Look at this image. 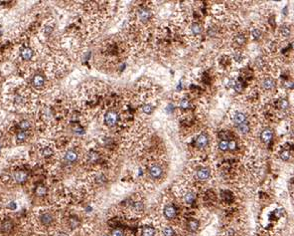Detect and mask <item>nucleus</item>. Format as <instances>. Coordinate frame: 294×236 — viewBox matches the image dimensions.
<instances>
[{"label": "nucleus", "mask_w": 294, "mask_h": 236, "mask_svg": "<svg viewBox=\"0 0 294 236\" xmlns=\"http://www.w3.org/2000/svg\"><path fill=\"white\" fill-rule=\"evenodd\" d=\"M191 30H192L193 34H195V35H199V34L202 32V27L198 24V23H194V24L192 25V27H191Z\"/></svg>", "instance_id": "b1692460"}, {"label": "nucleus", "mask_w": 294, "mask_h": 236, "mask_svg": "<svg viewBox=\"0 0 294 236\" xmlns=\"http://www.w3.org/2000/svg\"><path fill=\"white\" fill-rule=\"evenodd\" d=\"M280 157L282 159V161H288L289 159V157H290V154H289V151H283L281 154H280Z\"/></svg>", "instance_id": "c756f323"}, {"label": "nucleus", "mask_w": 294, "mask_h": 236, "mask_svg": "<svg viewBox=\"0 0 294 236\" xmlns=\"http://www.w3.org/2000/svg\"><path fill=\"white\" fill-rule=\"evenodd\" d=\"M98 153H96V151H91L90 154H88V161L90 162H96V161L98 159Z\"/></svg>", "instance_id": "393cba45"}, {"label": "nucleus", "mask_w": 294, "mask_h": 236, "mask_svg": "<svg viewBox=\"0 0 294 236\" xmlns=\"http://www.w3.org/2000/svg\"><path fill=\"white\" fill-rule=\"evenodd\" d=\"M142 110L145 114L148 115V114H151V113L153 112V107H152L151 105H144V106L142 107Z\"/></svg>", "instance_id": "c85d7f7f"}, {"label": "nucleus", "mask_w": 294, "mask_h": 236, "mask_svg": "<svg viewBox=\"0 0 294 236\" xmlns=\"http://www.w3.org/2000/svg\"><path fill=\"white\" fill-rule=\"evenodd\" d=\"M41 154H42V156H44V157H50V156H52V154H53V149L51 148H49V146H46V148H44L42 149Z\"/></svg>", "instance_id": "412c9836"}, {"label": "nucleus", "mask_w": 294, "mask_h": 236, "mask_svg": "<svg viewBox=\"0 0 294 236\" xmlns=\"http://www.w3.org/2000/svg\"><path fill=\"white\" fill-rule=\"evenodd\" d=\"M207 145H208V137L206 135H200L196 140V146L198 148H205Z\"/></svg>", "instance_id": "1a4fd4ad"}, {"label": "nucleus", "mask_w": 294, "mask_h": 236, "mask_svg": "<svg viewBox=\"0 0 294 236\" xmlns=\"http://www.w3.org/2000/svg\"><path fill=\"white\" fill-rule=\"evenodd\" d=\"M237 148V143L235 141H229V149L230 151H233V149Z\"/></svg>", "instance_id": "e433bc0d"}, {"label": "nucleus", "mask_w": 294, "mask_h": 236, "mask_svg": "<svg viewBox=\"0 0 294 236\" xmlns=\"http://www.w3.org/2000/svg\"><path fill=\"white\" fill-rule=\"evenodd\" d=\"M280 33H281L282 36H284V37H287V36L290 35V29L288 27H285V26H283V27H281V29H280Z\"/></svg>", "instance_id": "cd10ccee"}, {"label": "nucleus", "mask_w": 294, "mask_h": 236, "mask_svg": "<svg viewBox=\"0 0 294 236\" xmlns=\"http://www.w3.org/2000/svg\"><path fill=\"white\" fill-rule=\"evenodd\" d=\"M219 148L220 151H227V149H229V141H220L219 143Z\"/></svg>", "instance_id": "bb28decb"}, {"label": "nucleus", "mask_w": 294, "mask_h": 236, "mask_svg": "<svg viewBox=\"0 0 294 236\" xmlns=\"http://www.w3.org/2000/svg\"><path fill=\"white\" fill-rule=\"evenodd\" d=\"M47 193V188L44 187V185H39L38 187L36 188V194L39 196H43Z\"/></svg>", "instance_id": "5701e85b"}, {"label": "nucleus", "mask_w": 294, "mask_h": 236, "mask_svg": "<svg viewBox=\"0 0 294 236\" xmlns=\"http://www.w3.org/2000/svg\"><path fill=\"white\" fill-rule=\"evenodd\" d=\"M44 83H45V79L40 74H37L33 77L32 79V85L35 88H41L43 87Z\"/></svg>", "instance_id": "423d86ee"}, {"label": "nucleus", "mask_w": 294, "mask_h": 236, "mask_svg": "<svg viewBox=\"0 0 294 236\" xmlns=\"http://www.w3.org/2000/svg\"><path fill=\"white\" fill-rule=\"evenodd\" d=\"M12 228H13V224H12L11 220L6 219L5 221H3V223H2V226H1L2 231L5 232V233H9L12 230Z\"/></svg>", "instance_id": "ddd939ff"}, {"label": "nucleus", "mask_w": 294, "mask_h": 236, "mask_svg": "<svg viewBox=\"0 0 294 236\" xmlns=\"http://www.w3.org/2000/svg\"><path fill=\"white\" fill-rule=\"evenodd\" d=\"M176 213H177V211L173 205H166L164 207V215L168 219H173L176 216Z\"/></svg>", "instance_id": "39448f33"}, {"label": "nucleus", "mask_w": 294, "mask_h": 236, "mask_svg": "<svg viewBox=\"0 0 294 236\" xmlns=\"http://www.w3.org/2000/svg\"><path fill=\"white\" fill-rule=\"evenodd\" d=\"M233 88H235V90L237 91V92H241V91H243V85H241L240 82H235V86H233Z\"/></svg>", "instance_id": "72a5a7b5"}, {"label": "nucleus", "mask_w": 294, "mask_h": 236, "mask_svg": "<svg viewBox=\"0 0 294 236\" xmlns=\"http://www.w3.org/2000/svg\"><path fill=\"white\" fill-rule=\"evenodd\" d=\"M196 199V194L194 192H188L184 196V201L187 204H192Z\"/></svg>", "instance_id": "a211bd4d"}, {"label": "nucleus", "mask_w": 294, "mask_h": 236, "mask_svg": "<svg viewBox=\"0 0 294 236\" xmlns=\"http://www.w3.org/2000/svg\"><path fill=\"white\" fill-rule=\"evenodd\" d=\"M133 206H134V209H135V210H137V211L142 210V209H143V204L141 203V202H138V201H137V202H135V203H134V205H133Z\"/></svg>", "instance_id": "c9c22d12"}, {"label": "nucleus", "mask_w": 294, "mask_h": 236, "mask_svg": "<svg viewBox=\"0 0 294 236\" xmlns=\"http://www.w3.org/2000/svg\"><path fill=\"white\" fill-rule=\"evenodd\" d=\"M78 159V154L76 153L75 151H68L65 154V161L69 164H72V162H75Z\"/></svg>", "instance_id": "6e6552de"}, {"label": "nucleus", "mask_w": 294, "mask_h": 236, "mask_svg": "<svg viewBox=\"0 0 294 236\" xmlns=\"http://www.w3.org/2000/svg\"><path fill=\"white\" fill-rule=\"evenodd\" d=\"M273 86H274V81L272 80V79H266V80H264V82H263L264 89H266V90H271V89L273 88Z\"/></svg>", "instance_id": "4be33fe9"}, {"label": "nucleus", "mask_w": 294, "mask_h": 236, "mask_svg": "<svg viewBox=\"0 0 294 236\" xmlns=\"http://www.w3.org/2000/svg\"><path fill=\"white\" fill-rule=\"evenodd\" d=\"M163 234H164V236H174L175 232H174V230H173L172 227L166 226L163 229Z\"/></svg>", "instance_id": "a878e982"}, {"label": "nucleus", "mask_w": 294, "mask_h": 236, "mask_svg": "<svg viewBox=\"0 0 294 236\" xmlns=\"http://www.w3.org/2000/svg\"><path fill=\"white\" fill-rule=\"evenodd\" d=\"M180 106L182 107L183 109H188L189 107H190V103H189V101L187 99H183L180 103Z\"/></svg>", "instance_id": "473e14b6"}, {"label": "nucleus", "mask_w": 294, "mask_h": 236, "mask_svg": "<svg viewBox=\"0 0 294 236\" xmlns=\"http://www.w3.org/2000/svg\"><path fill=\"white\" fill-rule=\"evenodd\" d=\"M245 119L246 118L243 113H238V114L235 116V118H233V122L238 126L240 124H243V123L245 122Z\"/></svg>", "instance_id": "6ab92c4d"}, {"label": "nucleus", "mask_w": 294, "mask_h": 236, "mask_svg": "<svg viewBox=\"0 0 294 236\" xmlns=\"http://www.w3.org/2000/svg\"><path fill=\"white\" fill-rule=\"evenodd\" d=\"M13 178L17 183H23L27 180L28 178V174L24 170H18V171L14 172L13 174Z\"/></svg>", "instance_id": "f03ea898"}, {"label": "nucleus", "mask_w": 294, "mask_h": 236, "mask_svg": "<svg viewBox=\"0 0 294 236\" xmlns=\"http://www.w3.org/2000/svg\"><path fill=\"white\" fill-rule=\"evenodd\" d=\"M251 34H253V37L254 39H258L259 37H260L261 32H260V31H259L258 29H254Z\"/></svg>", "instance_id": "f704fd0d"}, {"label": "nucleus", "mask_w": 294, "mask_h": 236, "mask_svg": "<svg viewBox=\"0 0 294 236\" xmlns=\"http://www.w3.org/2000/svg\"><path fill=\"white\" fill-rule=\"evenodd\" d=\"M33 56H34V51L30 47H25L21 51V58L24 60V61H30V60H32Z\"/></svg>", "instance_id": "7ed1b4c3"}, {"label": "nucleus", "mask_w": 294, "mask_h": 236, "mask_svg": "<svg viewBox=\"0 0 294 236\" xmlns=\"http://www.w3.org/2000/svg\"><path fill=\"white\" fill-rule=\"evenodd\" d=\"M155 229L152 226H144L141 231V235L142 236H154L155 235Z\"/></svg>", "instance_id": "f8f14e48"}, {"label": "nucleus", "mask_w": 294, "mask_h": 236, "mask_svg": "<svg viewBox=\"0 0 294 236\" xmlns=\"http://www.w3.org/2000/svg\"><path fill=\"white\" fill-rule=\"evenodd\" d=\"M150 16H151L150 11L145 8H142L138 11V17L141 21H147L149 18H150Z\"/></svg>", "instance_id": "9d476101"}, {"label": "nucleus", "mask_w": 294, "mask_h": 236, "mask_svg": "<svg viewBox=\"0 0 294 236\" xmlns=\"http://www.w3.org/2000/svg\"><path fill=\"white\" fill-rule=\"evenodd\" d=\"M291 47H292V49L294 50V42H293V43H292V45H291Z\"/></svg>", "instance_id": "58836bf2"}, {"label": "nucleus", "mask_w": 294, "mask_h": 236, "mask_svg": "<svg viewBox=\"0 0 294 236\" xmlns=\"http://www.w3.org/2000/svg\"><path fill=\"white\" fill-rule=\"evenodd\" d=\"M28 138V135H27V132H23V131H19L16 135V143H21L23 141H26V138Z\"/></svg>", "instance_id": "dca6fc26"}, {"label": "nucleus", "mask_w": 294, "mask_h": 236, "mask_svg": "<svg viewBox=\"0 0 294 236\" xmlns=\"http://www.w3.org/2000/svg\"><path fill=\"white\" fill-rule=\"evenodd\" d=\"M238 130L240 133H243V135H245V133H248L249 132V127L248 124L243 123V124H240L238 126Z\"/></svg>", "instance_id": "aec40b11"}, {"label": "nucleus", "mask_w": 294, "mask_h": 236, "mask_svg": "<svg viewBox=\"0 0 294 236\" xmlns=\"http://www.w3.org/2000/svg\"><path fill=\"white\" fill-rule=\"evenodd\" d=\"M197 177L200 180H207L210 177V169L203 167L197 171Z\"/></svg>", "instance_id": "0eeeda50"}, {"label": "nucleus", "mask_w": 294, "mask_h": 236, "mask_svg": "<svg viewBox=\"0 0 294 236\" xmlns=\"http://www.w3.org/2000/svg\"><path fill=\"white\" fill-rule=\"evenodd\" d=\"M272 138V131L271 130H264L261 133V140L264 143H268Z\"/></svg>", "instance_id": "4468645a"}, {"label": "nucleus", "mask_w": 294, "mask_h": 236, "mask_svg": "<svg viewBox=\"0 0 294 236\" xmlns=\"http://www.w3.org/2000/svg\"><path fill=\"white\" fill-rule=\"evenodd\" d=\"M104 122L108 126V127H112L118 122V115H117L116 112L113 111H109L106 113V118H104Z\"/></svg>", "instance_id": "f257e3e1"}, {"label": "nucleus", "mask_w": 294, "mask_h": 236, "mask_svg": "<svg viewBox=\"0 0 294 236\" xmlns=\"http://www.w3.org/2000/svg\"><path fill=\"white\" fill-rule=\"evenodd\" d=\"M40 220L42 222V224L44 225H50L53 222V216L51 215L50 213H43L42 215L40 216Z\"/></svg>", "instance_id": "9b49d317"}, {"label": "nucleus", "mask_w": 294, "mask_h": 236, "mask_svg": "<svg viewBox=\"0 0 294 236\" xmlns=\"http://www.w3.org/2000/svg\"><path fill=\"white\" fill-rule=\"evenodd\" d=\"M188 228H189V230H190V231H192V232L197 231V230H198V228H199V222H198V220H196V219L189 220V221H188Z\"/></svg>", "instance_id": "f3484780"}, {"label": "nucleus", "mask_w": 294, "mask_h": 236, "mask_svg": "<svg viewBox=\"0 0 294 236\" xmlns=\"http://www.w3.org/2000/svg\"><path fill=\"white\" fill-rule=\"evenodd\" d=\"M59 236H61V235H59Z\"/></svg>", "instance_id": "ea45409f"}, {"label": "nucleus", "mask_w": 294, "mask_h": 236, "mask_svg": "<svg viewBox=\"0 0 294 236\" xmlns=\"http://www.w3.org/2000/svg\"><path fill=\"white\" fill-rule=\"evenodd\" d=\"M19 128L20 131H23V132H28L31 128V123L30 121L28 120H23L19 123Z\"/></svg>", "instance_id": "2eb2a0df"}, {"label": "nucleus", "mask_w": 294, "mask_h": 236, "mask_svg": "<svg viewBox=\"0 0 294 236\" xmlns=\"http://www.w3.org/2000/svg\"><path fill=\"white\" fill-rule=\"evenodd\" d=\"M287 107H288L287 100H281V102H280V108H281L282 110H285Z\"/></svg>", "instance_id": "4c0bfd02"}, {"label": "nucleus", "mask_w": 294, "mask_h": 236, "mask_svg": "<svg viewBox=\"0 0 294 236\" xmlns=\"http://www.w3.org/2000/svg\"><path fill=\"white\" fill-rule=\"evenodd\" d=\"M111 236H124V233H123V231H122L121 229H119V228H116V229L112 230Z\"/></svg>", "instance_id": "7c9ffc66"}, {"label": "nucleus", "mask_w": 294, "mask_h": 236, "mask_svg": "<svg viewBox=\"0 0 294 236\" xmlns=\"http://www.w3.org/2000/svg\"><path fill=\"white\" fill-rule=\"evenodd\" d=\"M162 172H163V169H162L161 166H152L150 169H149V174L152 178H158L162 175Z\"/></svg>", "instance_id": "20e7f679"}, {"label": "nucleus", "mask_w": 294, "mask_h": 236, "mask_svg": "<svg viewBox=\"0 0 294 236\" xmlns=\"http://www.w3.org/2000/svg\"><path fill=\"white\" fill-rule=\"evenodd\" d=\"M235 42H237L238 44H240V45H243V44L245 42V36H243V35H238V36H237V37H235Z\"/></svg>", "instance_id": "2f4dec72"}]
</instances>
